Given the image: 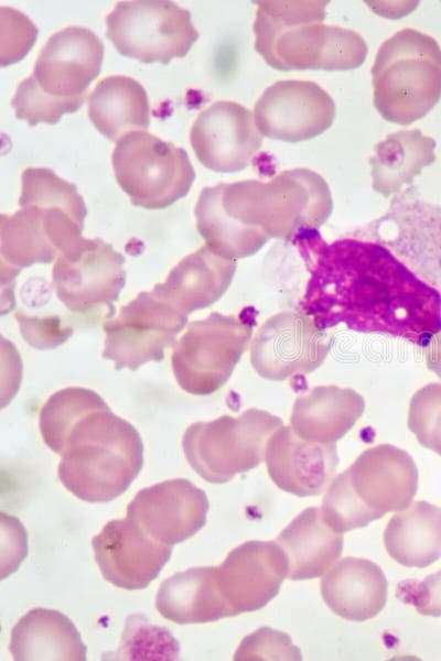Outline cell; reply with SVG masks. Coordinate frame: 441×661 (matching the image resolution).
Returning a JSON list of instances; mask_svg holds the SVG:
<instances>
[{"label": "cell", "mask_w": 441, "mask_h": 661, "mask_svg": "<svg viewBox=\"0 0 441 661\" xmlns=\"http://www.w3.org/2000/svg\"><path fill=\"white\" fill-rule=\"evenodd\" d=\"M61 483L87 502H107L123 494L143 464L140 434L105 403L80 416L57 453Z\"/></svg>", "instance_id": "3"}, {"label": "cell", "mask_w": 441, "mask_h": 661, "mask_svg": "<svg viewBox=\"0 0 441 661\" xmlns=\"http://www.w3.org/2000/svg\"><path fill=\"white\" fill-rule=\"evenodd\" d=\"M235 269V260L205 245L180 260L165 281L154 288L189 315L216 302L227 290Z\"/></svg>", "instance_id": "22"}, {"label": "cell", "mask_w": 441, "mask_h": 661, "mask_svg": "<svg viewBox=\"0 0 441 661\" xmlns=\"http://www.w3.org/2000/svg\"><path fill=\"white\" fill-rule=\"evenodd\" d=\"M251 334L248 318L214 312L191 323L173 347L171 365L182 390L206 395L229 378Z\"/></svg>", "instance_id": "11"}, {"label": "cell", "mask_w": 441, "mask_h": 661, "mask_svg": "<svg viewBox=\"0 0 441 661\" xmlns=\"http://www.w3.org/2000/svg\"><path fill=\"white\" fill-rule=\"evenodd\" d=\"M84 99L85 95L71 98L51 96L41 90L30 75L18 85L11 107L15 117L31 127L40 122L55 124L63 115L77 111Z\"/></svg>", "instance_id": "31"}, {"label": "cell", "mask_w": 441, "mask_h": 661, "mask_svg": "<svg viewBox=\"0 0 441 661\" xmlns=\"http://www.w3.org/2000/svg\"><path fill=\"white\" fill-rule=\"evenodd\" d=\"M17 319L24 340L37 349L55 348L73 335V328L66 326L58 316L40 318L19 313Z\"/></svg>", "instance_id": "35"}, {"label": "cell", "mask_w": 441, "mask_h": 661, "mask_svg": "<svg viewBox=\"0 0 441 661\" xmlns=\"http://www.w3.org/2000/svg\"><path fill=\"white\" fill-rule=\"evenodd\" d=\"M103 57L104 44L92 30L67 26L47 40L31 76L51 96H83L100 73Z\"/></svg>", "instance_id": "19"}, {"label": "cell", "mask_w": 441, "mask_h": 661, "mask_svg": "<svg viewBox=\"0 0 441 661\" xmlns=\"http://www.w3.org/2000/svg\"><path fill=\"white\" fill-rule=\"evenodd\" d=\"M288 560V576L293 581L322 576L343 550V533L335 531L318 507L297 516L276 541Z\"/></svg>", "instance_id": "23"}, {"label": "cell", "mask_w": 441, "mask_h": 661, "mask_svg": "<svg viewBox=\"0 0 441 661\" xmlns=\"http://www.w3.org/2000/svg\"><path fill=\"white\" fill-rule=\"evenodd\" d=\"M388 583L381 568L365 559L345 557L321 582L322 598L337 616L351 621L375 617L387 602Z\"/></svg>", "instance_id": "21"}, {"label": "cell", "mask_w": 441, "mask_h": 661, "mask_svg": "<svg viewBox=\"0 0 441 661\" xmlns=\"http://www.w3.org/2000/svg\"><path fill=\"white\" fill-rule=\"evenodd\" d=\"M372 76L379 115L390 122L410 124L441 97V48L432 36L404 29L380 45Z\"/></svg>", "instance_id": "6"}, {"label": "cell", "mask_w": 441, "mask_h": 661, "mask_svg": "<svg viewBox=\"0 0 441 661\" xmlns=\"http://www.w3.org/2000/svg\"><path fill=\"white\" fill-rule=\"evenodd\" d=\"M88 116L106 138L117 141L150 124L149 98L143 86L126 75H110L97 83L88 97Z\"/></svg>", "instance_id": "26"}, {"label": "cell", "mask_w": 441, "mask_h": 661, "mask_svg": "<svg viewBox=\"0 0 441 661\" xmlns=\"http://www.w3.org/2000/svg\"><path fill=\"white\" fill-rule=\"evenodd\" d=\"M265 459L276 486L299 497L326 490L335 478L338 462L334 444L309 442L289 427L269 440Z\"/></svg>", "instance_id": "20"}, {"label": "cell", "mask_w": 441, "mask_h": 661, "mask_svg": "<svg viewBox=\"0 0 441 661\" xmlns=\"http://www.w3.org/2000/svg\"><path fill=\"white\" fill-rule=\"evenodd\" d=\"M9 648L17 661L86 660V647L71 619L46 608L31 609L20 618Z\"/></svg>", "instance_id": "25"}, {"label": "cell", "mask_w": 441, "mask_h": 661, "mask_svg": "<svg viewBox=\"0 0 441 661\" xmlns=\"http://www.w3.org/2000/svg\"><path fill=\"white\" fill-rule=\"evenodd\" d=\"M435 141L420 130L389 134L375 147L369 159L372 186L385 197L410 184L421 170L435 160Z\"/></svg>", "instance_id": "28"}, {"label": "cell", "mask_w": 441, "mask_h": 661, "mask_svg": "<svg viewBox=\"0 0 441 661\" xmlns=\"http://www.w3.org/2000/svg\"><path fill=\"white\" fill-rule=\"evenodd\" d=\"M261 136L299 142L320 136L335 118V104L316 83L287 79L269 86L255 104Z\"/></svg>", "instance_id": "14"}, {"label": "cell", "mask_w": 441, "mask_h": 661, "mask_svg": "<svg viewBox=\"0 0 441 661\" xmlns=\"http://www.w3.org/2000/svg\"><path fill=\"white\" fill-rule=\"evenodd\" d=\"M280 424L278 418L255 409L238 418L224 415L196 422L183 434V452L197 475L208 483L223 484L262 462L267 440Z\"/></svg>", "instance_id": "9"}, {"label": "cell", "mask_w": 441, "mask_h": 661, "mask_svg": "<svg viewBox=\"0 0 441 661\" xmlns=\"http://www.w3.org/2000/svg\"><path fill=\"white\" fill-rule=\"evenodd\" d=\"M300 650L288 635L261 628L240 643L235 660H301Z\"/></svg>", "instance_id": "34"}, {"label": "cell", "mask_w": 441, "mask_h": 661, "mask_svg": "<svg viewBox=\"0 0 441 661\" xmlns=\"http://www.w3.org/2000/svg\"><path fill=\"white\" fill-rule=\"evenodd\" d=\"M218 584L232 616L255 611L278 594L288 575V560L273 541H249L235 548L217 566Z\"/></svg>", "instance_id": "18"}, {"label": "cell", "mask_w": 441, "mask_h": 661, "mask_svg": "<svg viewBox=\"0 0 441 661\" xmlns=\"http://www.w3.org/2000/svg\"><path fill=\"white\" fill-rule=\"evenodd\" d=\"M105 403L95 391L82 387H68L53 393L40 412L39 426L44 443L58 453L73 424L89 410Z\"/></svg>", "instance_id": "30"}, {"label": "cell", "mask_w": 441, "mask_h": 661, "mask_svg": "<svg viewBox=\"0 0 441 661\" xmlns=\"http://www.w3.org/2000/svg\"><path fill=\"white\" fill-rule=\"evenodd\" d=\"M20 209L0 216L2 270L13 275L34 263H50L78 242L87 208L84 201L61 202L20 195Z\"/></svg>", "instance_id": "7"}, {"label": "cell", "mask_w": 441, "mask_h": 661, "mask_svg": "<svg viewBox=\"0 0 441 661\" xmlns=\"http://www.w3.org/2000/svg\"><path fill=\"white\" fill-rule=\"evenodd\" d=\"M217 203L234 229L267 239L313 230L332 210L326 182L308 169L282 171L268 182L219 183Z\"/></svg>", "instance_id": "4"}, {"label": "cell", "mask_w": 441, "mask_h": 661, "mask_svg": "<svg viewBox=\"0 0 441 661\" xmlns=\"http://www.w3.org/2000/svg\"><path fill=\"white\" fill-rule=\"evenodd\" d=\"M111 164L117 183L130 202L146 209H164L184 197L195 171L186 151L144 130L116 141Z\"/></svg>", "instance_id": "8"}, {"label": "cell", "mask_w": 441, "mask_h": 661, "mask_svg": "<svg viewBox=\"0 0 441 661\" xmlns=\"http://www.w3.org/2000/svg\"><path fill=\"white\" fill-rule=\"evenodd\" d=\"M399 595L410 603L419 614L441 616V570L427 576L421 582H405L400 585Z\"/></svg>", "instance_id": "36"}, {"label": "cell", "mask_w": 441, "mask_h": 661, "mask_svg": "<svg viewBox=\"0 0 441 661\" xmlns=\"http://www.w3.org/2000/svg\"><path fill=\"white\" fill-rule=\"evenodd\" d=\"M327 1H257L255 50L271 67L345 71L367 55L355 31L323 23Z\"/></svg>", "instance_id": "2"}, {"label": "cell", "mask_w": 441, "mask_h": 661, "mask_svg": "<svg viewBox=\"0 0 441 661\" xmlns=\"http://www.w3.org/2000/svg\"><path fill=\"white\" fill-rule=\"evenodd\" d=\"M363 404L355 399H313L300 402L292 413L293 431L303 440L334 444L356 422Z\"/></svg>", "instance_id": "29"}, {"label": "cell", "mask_w": 441, "mask_h": 661, "mask_svg": "<svg viewBox=\"0 0 441 661\" xmlns=\"http://www.w3.org/2000/svg\"><path fill=\"white\" fill-rule=\"evenodd\" d=\"M107 37L117 51L142 63L184 57L198 39L191 12L172 1H119L106 17Z\"/></svg>", "instance_id": "10"}, {"label": "cell", "mask_w": 441, "mask_h": 661, "mask_svg": "<svg viewBox=\"0 0 441 661\" xmlns=\"http://www.w3.org/2000/svg\"><path fill=\"white\" fill-rule=\"evenodd\" d=\"M207 511L206 494L179 478L140 490L127 508V518L154 540L173 545L200 531Z\"/></svg>", "instance_id": "17"}, {"label": "cell", "mask_w": 441, "mask_h": 661, "mask_svg": "<svg viewBox=\"0 0 441 661\" xmlns=\"http://www.w3.org/2000/svg\"><path fill=\"white\" fill-rule=\"evenodd\" d=\"M417 489L412 458L392 445H378L332 480L321 510L326 522L344 533L408 508Z\"/></svg>", "instance_id": "5"}, {"label": "cell", "mask_w": 441, "mask_h": 661, "mask_svg": "<svg viewBox=\"0 0 441 661\" xmlns=\"http://www.w3.org/2000/svg\"><path fill=\"white\" fill-rule=\"evenodd\" d=\"M409 427L422 446L441 456V384H429L415 395Z\"/></svg>", "instance_id": "32"}, {"label": "cell", "mask_w": 441, "mask_h": 661, "mask_svg": "<svg viewBox=\"0 0 441 661\" xmlns=\"http://www.w3.org/2000/svg\"><path fill=\"white\" fill-rule=\"evenodd\" d=\"M125 257L100 238H82L62 252L52 269V284L68 311L92 314L114 311L126 283Z\"/></svg>", "instance_id": "13"}, {"label": "cell", "mask_w": 441, "mask_h": 661, "mask_svg": "<svg viewBox=\"0 0 441 661\" xmlns=\"http://www.w3.org/2000/svg\"><path fill=\"white\" fill-rule=\"evenodd\" d=\"M429 344V367L441 378V332Z\"/></svg>", "instance_id": "37"}, {"label": "cell", "mask_w": 441, "mask_h": 661, "mask_svg": "<svg viewBox=\"0 0 441 661\" xmlns=\"http://www.w3.org/2000/svg\"><path fill=\"white\" fill-rule=\"evenodd\" d=\"M158 611L175 624H203L232 617L218 584L217 566L195 567L165 579L157 594Z\"/></svg>", "instance_id": "24"}, {"label": "cell", "mask_w": 441, "mask_h": 661, "mask_svg": "<svg viewBox=\"0 0 441 661\" xmlns=\"http://www.w3.org/2000/svg\"><path fill=\"white\" fill-rule=\"evenodd\" d=\"M92 546L104 578L129 590L146 588L172 553V545L154 540L129 518L109 521Z\"/></svg>", "instance_id": "16"}, {"label": "cell", "mask_w": 441, "mask_h": 661, "mask_svg": "<svg viewBox=\"0 0 441 661\" xmlns=\"http://www.w3.org/2000/svg\"><path fill=\"white\" fill-rule=\"evenodd\" d=\"M0 65L20 62L32 48L37 37V28L21 11L0 9Z\"/></svg>", "instance_id": "33"}, {"label": "cell", "mask_w": 441, "mask_h": 661, "mask_svg": "<svg viewBox=\"0 0 441 661\" xmlns=\"http://www.w3.org/2000/svg\"><path fill=\"white\" fill-rule=\"evenodd\" d=\"M187 316L154 286L141 292L104 323L103 357L118 370H136L148 361H161L165 348L186 325Z\"/></svg>", "instance_id": "12"}, {"label": "cell", "mask_w": 441, "mask_h": 661, "mask_svg": "<svg viewBox=\"0 0 441 661\" xmlns=\"http://www.w3.org/2000/svg\"><path fill=\"white\" fill-rule=\"evenodd\" d=\"M310 272L301 308L318 329L345 324L418 346L441 332V295L384 245L345 238L327 243L316 229L295 237Z\"/></svg>", "instance_id": "1"}, {"label": "cell", "mask_w": 441, "mask_h": 661, "mask_svg": "<svg viewBox=\"0 0 441 661\" xmlns=\"http://www.w3.org/2000/svg\"><path fill=\"white\" fill-rule=\"evenodd\" d=\"M190 141L197 160L218 173L245 169L262 144L254 113L235 101H215L196 117Z\"/></svg>", "instance_id": "15"}, {"label": "cell", "mask_w": 441, "mask_h": 661, "mask_svg": "<svg viewBox=\"0 0 441 661\" xmlns=\"http://www.w3.org/2000/svg\"><path fill=\"white\" fill-rule=\"evenodd\" d=\"M384 544L404 566H429L441 557V509L420 500L398 511L385 529Z\"/></svg>", "instance_id": "27"}]
</instances>
